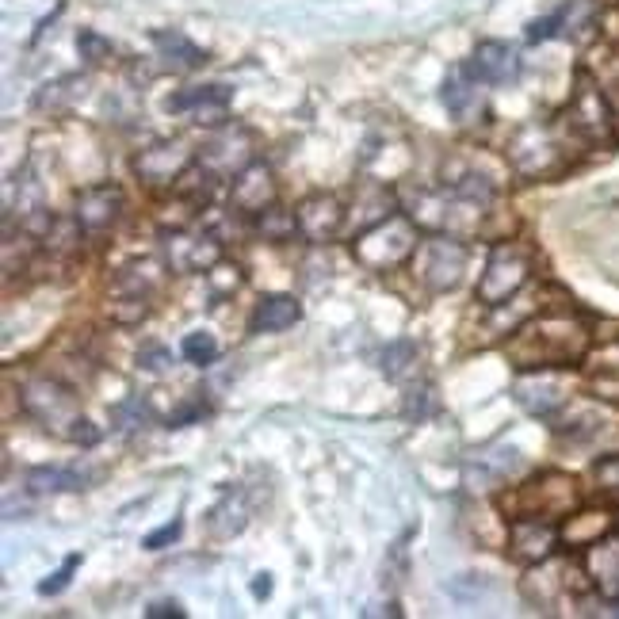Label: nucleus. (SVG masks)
Masks as SVG:
<instances>
[{"mask_svg":"<svg viewBox=\"0 0 619 619\" xmlns=\"http://www.w3.org/2000/svg\"><path fill=\"white\" fill-rule=\"evenodd\" d=\"M123 188L119 184H88L73 199V226L81 234H107L123 218Z\"/></svg>","mask_w":619,"mask_h":619,"instance_id":"9b49d317","label":"nucleus"},{"mask_svg":"<svg viewBox=\"0 0 619 619\" xmlns=\"http://www.w3.org/2000/svg\"><path fill=\"white\" fill-rule=\"evenodd\" d=\"M604 96H608V107H612V123H616V142H619V62H612V69L597 77Z\"/></svg>","mask_w":619,"mask_h":619,"instance_id":"f704fd0d","label":"nucleus"},{"mask_svg":"<svg viewBox=\"0 0 619 619\" xmlns=\"http://www.w3.org/2000/svg\"><path fill=\"white\" fill-rule=\"evenodd\" d=\"M150 619H165V616H184V608L176 604V600H157L150 612H146Z\"/></svg>","mask_w":619,"mask_h":619,"instance_id":"58836bf2","label":"nucleus"},{"mask_svg":"<svg viewBox=\"0 0 619 619\" xmlns=\"http://www.w3.org/2000/svg\"><path fill=\"white\" fill-rule=\"evenodd\" d=\"M165 260L180 276H207L222 260V245L207 234H169L165 237Z\"/></svg>","mask_w":619,"mask_h":619,"instance_id":"2eb2a0df","label":"nucleus"},{"mask_svg":"<svg viewBox=\"0 0 619 619\" xmlns=\"http://www.w3.org/2000/svg\"><path fill=\"white\" fill-rule=\"evenodd\" d=\"M153 50H157V58H165L169 69H180V73L207 62V50L195 46L184 31H153Z\"/></svg>","mask_w":619,"mask_h":619,"instance_id":"4be33fe9","label":"nucleus"},{"mask_svg":"<svg viewBox=\"0 0 619 619\" xmlns=\"http://www.w3.org/2000/svg\"><path fill=\"white\" fill-rule=\"evenodd\" d=\"M558 539V520H547V516H516L509 520V555L524 566H543L555 555Z\"/></svg>","mask_w":619,"mask_h":619,"instance_id":"9d476101","label":"nucleus"},{"mask_svg":"<svg viewBox=\"0 0 619 619\" xmlns=\"http://www.w3.org/2000/svg\"><path fill=\"white\" fill-rule=\"evenodd\" d=\"M467 264V241H459L455 234H428L417 241V249L409 257V272L428 295H444V291H455L467 279Z\"/></svg>","mask_w":619,"mask_h":619,"instance_id":"7ed1b4c3","label":"nucleus"},{"mask_svg":"<svg viewBox=\"0 0 619 619\" xmlns=\"http://www.w3.org/2000/svg\"><path fill=\"white\" fill-rule=\"evenodd\" d=\"M295 222H299V234L306 241H333L337 234L348 230V211H344V203L337 195L329 192H318V195H306L299 207H295Z\"/></svg>","mask_w":619,"mask_h":619,"instance_id":"ddd939ff","label":"nucleus"},{"mask_svg":"<svg viewBox=\"0 0 619 619\" xmlns=\"http://www.w3.org/2000/svg\"><path fill=\"white\" fill-rule=\"evenodd\" d=\"M417 218H406V214H390L386 222L379 226H371V230H363L356 241H352V253L360 260L363 268H371V272H390V268H398L402 260L413 257V249H417Z\"/></svg>","mask_w":619,"mask_h":619,"instance_id":"423d86ee","label":"nucleus"},{"mask_svg":"<svg viewBox=\"0 0 619 619\" xmlns=\"http://www.w3.org/2000/svg\"><path fill=\"white\" fill-rule=\"evenodd\" d=\"M77 566H81V555H69L54 574L46 577V581H39V593H43V597H58V593H65L69 581H73V574H77Z\"/></svg>","mask_w":619,"mask_h":619,"instance_id":"7c9ffc66","label":"nucleus"},{"mask_svg":"<svg viewBox=\"0 0 619 619\" xmlns=\"http://www.w3.org/2000/svg\"><path fill=\"white\" fill-rule=\"evenodd\" d=\"M146 417H150V406L142 398H130V402H119V406L111 409V421L119 428H138Z\"/></svg>","mask_w":619,"mask_h":619,"instance_id":"2f4dec72","label":"nucleus"},{"mask_svg":"<svg viewBox=\"0 0 619 619\" xmlns=\"http://www.w3.org/2000/svg\"><path fill=\"white\" fill-rule=\"evenodd\" d=\"M570 520H574V524H566L562 539H566V543H577V547H589L593 539H600V535L608 532L604 513H581V516H570Z\"/></svg>","mask_w":619,"mask_h":619,"instance_id":"bb28decb","label":"nucleus"},{"mask_svg":"<svg viewBox=\"0 0 619 619\" xmlns=\"http://www.w3.org/2000/svg\"><path fill=\"white\" fill-rule=\"evenodd\" d=\"M180 532H184V524H180V520H169L165 528H157L153 535H146V539H142V547H146V551H165L169 543L180 539Z\"/></svg>","mask_w":619,"mask_h":619,"instance_id":"c9c22d12","label":"nucleus"},{"mask_svg":"<svg viewBox=\"0 0 619 619\" xmlns=\"http://www.w3.org/2000/svg\"><path fill=\"white\" fill-rule=\"evenodd\" d=\"M413 367H417V344L413 341H394L383 352V371L390 379H402Z\"/></svg>","mask_w":619,"mask_h":619,"instance_id":"cd10ccee","label":"nucleus"},{"mask_svg":"<svg viewBox=\"0 0 619 619\" xmlns=\"http://www.w3.org/2000/svg\"><path fill=\"white\" fill-rule=\"evenodd\" d=\"M302 318L295 295H264L249 314V333H283Z\"/></svg>","mask_w":619,"mask_h":619,"instance_id":"412c9836","label":"nucleus"},{"mask_svg":"<svg viewBox=\"0 0 619 619\" xmlns=\"http://www.w3.org/2000/svg\"><path fill=\"white\" fill-rule=\"evenodd\" d=\"M138 367H146V371H169L172 367V352L165 348V344H142V352H138Z\"/></svg>","mask_w":619,"mask_h":619,"instance_id":"473e14b6","label":"nucleus"},{"mask_svg":"<svg viewBox=\"0 0 619 619\" xmlns=\"http://www.w3.org/2000/svg\"><path fill=\"white\" fill-rule=\"evenodd\" d=\"M88 81L81 73H65L58 81H46L39 92H35V111H43V115H65V111H73L77 100L85 96Z\"/></svg>","mask_w":619,"mask_h":619,"instance_id":"5701e85b","label":"nucleus"},{"mask_svg":"<svg viewBox=\"0 0 619 619\" xmlns=\"http://www.w3.org/2000/svg\"><path fill=\"white\" fill-rule=\"evenodd\" d=\"M203 413H207V406H203V402H188V406H180L176 413H169V428L192 425V421H199Z\"/></svg>","mask_w":619,"mask_h":619,"instance_id":"4c0bfd02","label":"nucleus"},{"mask_svg":"<svg viewBox=\"0 0 619 619\" xmlns=\"http://www.w3.org/2000/svg\"><path fill=\"white\" fill-rule=\"evenodd\" d=\"M199 161H203L214 176H230V172L237 176L241 169L253 165V134L245 127H237V123H230V127H222L211 142L203 146Z\"/></svg>","mask_w":619,"mask_h":619,"instance_id":"4468645a","label":"nucleus"},{"mask_svg":"<svg viewBox=\"0 0 619 619\" xmlns=\"http://www.w3.org/2000/svg\"><path fill=\"white\" fill-rule=\"evenodd\" d=\"M207 279H211L214 295H226V291H237V287H241V272L230 268L226 260H218L211 272H207Z\"/></svg>","mask_w":619,"mask_h":619,"instance_id":"72a5a7b5","label":"nucleus"},{"mask_svg":"<svg viewBox=\"0 0 619 619\" xmlns=\"http://www.w3.org/2000/svg\"><path fill=\"white\" fill-rule=\"evenodd\" d=\"M268 593H272V577H268V574H257V581H253V597L264 600Z\"/></svg>","mask_w":619,"mask_h":619,"instance_id":"ea45409f","label":"nucleus"},{"mask_svg":"<svg viewBox=\"0 0 619 619\" xmlns=\"http://www.w3.org/2000/svg\"><path fill=\"white\" fill-rule=\"evenodd\" d=\"M77 54H81L88 65H100L115 54V43H111L107 35H100V31L85 27V31H77Z\"/></svg>","mask_w":619,"mask_h":619,"instance_id":"c85d7f7f","label":"nucleus"},{"mask_svg":"<svg viewBox=\"0 0 619 619\" xmlns=\"http://www.w3.org/2000/svg\"><path fill=\"white\" fill-rule=\"evenodd\" d=\"M230 199L241 214H264L268 207H276V180L272 172L264 169L260 161H253L249 169H241L234 176V188H230Z\"/></svg>","mask_w":619,"mask_h":619,"instance_id":"a211bd4d","label":"nucleus"},{"mask_svg":"<svg viewBox=\"0 0 619 619\" xmlns=\"http://www.w3.org/2000/svg\"><path fill=\"white\" fill-rule=\"evenodd\" d=\"M574 130L566 123H524L509 142V161L528 180H551L574 165Z\"/></svg>","mask_w":619,"mask_h":619,"instance_id":"f03ea898","label":"nucleus"},{"mask_svg":"<svg viewBox=\"0 0 619 619\" xmlns=\"http://www.w3.org/2000/svg\"><path fill=\"white\" fill-rule=\"evenodd\" d=\"M566 367H539V371H524L513 386V398L528 409L532 417L555 421L558 413L570 402V383L562 375Z\"/></svg>","mask_w":619,"mask_h":619,"instance_id":"1a4fd4ad","label":"nucleus"},{"mask_svg":"<svg viewBox=\"0 0 619 619\" xmlns=\"http://www.w3.org/2000/svg\"><path fill=\"white\" fill-rule=\"evenodd\" d=\"M23 409H27L31 421H39L46 432H54L62 440H73L77 425L85 421V413L77 406V394L58 379H46V375L23 383Z\"/></svg>","mask_w":619,"mask_h":619,"instance_id":"6e6552de","label":"nucleus"},{"mask_svg":"<svg viewBox=\"0 0 619 619\" xmlns=\"http://www.w3.org/2000/svg\"><path fill=\"white\" fill-rule=\"evenodd\" d=\"M88 474L77 467H58V463H46V467L27 470V490L31 493H69V490H85Z\"/></svg>","mask_w":619,"mask_h":619,"instance_id":"393cba45","label":"nucleus"},{"mask_svg":"<svg viewBox=\"0 0 619 619\" xmlns=\"http://www.w3.org/2000/svg\"><path fill=\"white\" fill-rule=\"evenodd\" d=\"M555 20H558V39L585 43V39L597 31L600 4L597 0H566L562 8H555Z\"/></svg>","mask_w":619,"mask_h":619,"instance_id":"b1692460","label":"nucleus"},{"mask_svg":"<svg viewBox=\"0 0 619 619\" xmlns=\"http://www.w3.org/2000/svg\"><path fill=\"white\" fill-rule=\"evenodd\" d=\"M257 226L264 241H287V237L299 234V222H295V211H283V207H268L264 214H257Z\"/></svg>","mask_w":619,"mask_h":619,"instance_id":"a878e982","label":"nucleus"},{"mask_svg":"<svg viewBox=\"0 0 619 619\" xmlns=\"http://www.w3.org/2000/svg\"><path fill=\"white\" fill-rule=\"evenodd\" d=\"M234 100V88L230 85H195V88H180L176 96L165 100L169 115H226V107Z\"/></svg>","mask_w":619,"mask_h":619,"instance_id":"aec40b11","label":"nucleus"},{"mask_svg":"<svg viewBox=\"0 0 619 619\" xmlns=\"http://www.w3.org/2000/svg\"><path fill=\"white\" fill-rule=\"evenodd\" d=\"M520 50L509 43H501V39H486V43L474 46V54H470L467 62V73L478 81V85H490V88H505V85H516L520 81Z\"/></svg>","mask_w":619,"mask_h":619,"instance_id":"f8f14e48","label":"nucleus"},{"mask_svg":"<svg viewBox=\"0 0 619 619\" xmlns=\"http://www.w3.org/2000/svg\"><path fill=\"white\" fill-rule=\"evenodd\" d=\"M192 165L195 157L184 142H157V146L138 153V161H134V169H138V176L146 184H169V188H176L180 176L192 169Z\"/></svg>","mask_w":619,"mask_h":619,"instance_id":"f3484780","label":"nucleus"},{"mask_svg":"<svg viewBox=\"0 0 619 619\" xmlns=\"http://www.w3.org/2000/svg\"><path fill=\"white\" fill-rule=\"evenodd\" d=\"M581 505V490H577V482L570 474H562V470H547V474H539L532 482H524V486H516L513 493H505L501 497V509L509 520L516 516H547V520H562V516H570Z\"/></svg>","mask_w":619,"mask_h":619,"instance_id":"20e7f679","label":"nucleus"},{"mask_svg":"<svg viewBox=\"0 0 619 619\" xmlns=\"http://www.w3.org/2000/svg\"><path fill=\"white\" fill-rule=\"evenodd\" d=\"M180 352H184V360L195 363V367H211L218 360V341H214L211 333H188L184 344H180Z\"/></svg>","mask_w":619,"mask_h":619,"instance_id":"c756f323","label":"nucleus"},{"mask_svg":"<svg viewBox=\"0 0 619 619\" xmlns=\"http://www.w3.org/2000/svg\"><path fill=\"white\" fill-rule=\"evenodd\" d=\"M532 272H535V257L524 241H497L490 249V260H486V272L478 279L474 299L482 302V306H490V310H497V306H505L532 279Z\"/></svg>","mask_w":619,"mask_h":619,"instance_id":"39448f33","label":"nucleus"},{"mask_svg":"<svg viewBox=\"0 0 619 619\" xmlns=\"http://www.w3.org/2000/svg\"><path fill=\"white\" fill-rule=\"evenodd\" d=\"M589 344H593L589 325L570 310H562V314H539L524 321L505 352L520 371H539V367H577L589 356Z\"/></svg>","mask_w":619,"mask_h":619,"instance_id":"f257e3e1","label":"nucleus"},{"mask_svg":"<svg viewBox=\"0 0 619 619\" xmlns=\"http://www.w3.org/2000/svg\"><path fill=\"white\" fill-rule=\"evenodd\" d=\"M597 482H600V490L608 493L612 501H619V455H612V459H604V463H600Z\"/></svg>","mask_w":619,"mask_h":619,"instance_id":"e433bc0d","label":"nucleus"},{"mask_svg":"<svg viewBox=\"0 0 619 619\" xmlns=\"http://www.w3.org/2000/svg\"><path fill=\"white\" fill-rule=\"evenodd\" d=\"M440 100H444V107H448V115L455 123H478V115L486 111L482 107V88L467 73V65L463 69H451L444 88H440Z\"/></svg>","mask_w":619,"mask_h":619,"instance_id":"6ab92c4d","label":"nucleus"},{"mask_svg":"<svg viewBox=\"0 0 619 619\" xmlns=\"http://www.w3.org/2000/svg\"><path fill=\"white\" fill-rule=\"evenodd\" d=\"M581 570L604 600H619V532H604L581 551Z\"/></svg>","mask_w":619,"mask_h":619,"instance_id":"dca6fc26","label":"nucleus"},{"mask_svg":"<svg viewBox=\"0 0 619 619\" xmlns=\"http://www.w3.org/2000/svg\"><path fill=\"white\" fill-rule=\"evenodd\" d=\"M562 123L574 130V138L581 146H604V142H616V123H612V107L608 96L593 73H577V88L570 96V107L562 115Z\"/></svg>","mask_w":619,"mask_h":619,"instance_id":"0eeeda50","label":"nucleus"}]
</instances>
